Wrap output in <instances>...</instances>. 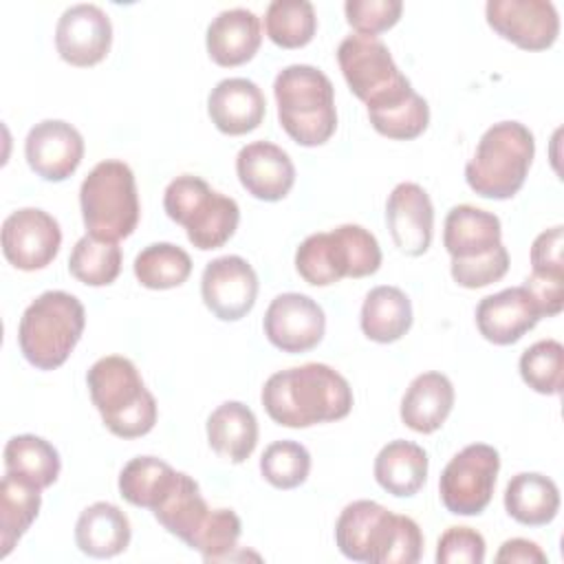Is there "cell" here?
Returning <instances> with one entry per match:
<instances>
[{
  "instance_id": "obj_1",
  "label": "cell",
  "mask_w": 564,
  "mask_h": 564,
  "mask_svg": "<svg viewBox=\"0 0 564 564\" xmlns=\"http://www.w3.org/2000/svg\"><path fill=\"white\" fill-rule=\"evenodd\" d=\"M260 399L271 421L295 430L339 421L352 410V390L346 377L317 361L273 372Z\"/></svg>"
},
{
  "instance_id": "obj_2",
  "label": "cell",
  "mask_w": 564,
  "mask_h": 564,
  "mask_svg": "<svg viewBox=\"0 0 564 564\" xmlns=\"http://www.w3.org/2000/svg\"><path fill=\"white\" fill-rule=\"evenodd\" d=\"M93 405L119 438L145 436L156 423V399L137 366L121 355L97 359L86 375Z\"/></svg>"
},
{
  "instance_id": "obj_3",
  "label": "cell",
  "mask_w": 564,
  "mask_h": 564,
  "mask_svg": "<svg viewBox=\"0 0 564 564\" xmlns=\"http://www.w3.org/2000/svg\"><path fill=\"white\" fill-rule=\"evenodd\" d=\"M273 95L284 132L304 148L324 145L337 130L333 82L311 64H291L275 75Z\"/></svg>"
},
{
  "instance_id": "obj_4",
  "label": "cell",
  "mask_w": 564,
  "mask_h": 564,
  "mask_svg": "<svg viewBox=\"0 0 564 564\" xmlns=\"http://www.w3.org/2000/svg\"><path fill=\"white\" fill-rule=\"evenodd\" d=\"M535 154L533 132L520 121H500L485 130L465 165L467 185L482 198H513L529 174Z\"/></svg>"
},
{
  "instance_id": "obj_5",
  "label": "cell",
  "mask_w": 564,
  "mask_h": 564,
  "mask_svg": "<svg viewBox=\"0 0 564 564\" xmlns=\"http://www.w3.org/2000/svg\"><path fill=\"white\" fill-rule=\"evenodd\" d=\"M86 326L84 304L66 291H44L22 313L18 344L37 370L59 368L77 346Z\"/></svg>"
},
{
  "instance_id": "obj_6",
  "label": "cell",
  "mask_w": 564,
  "mask_h": 564,
  "mask_svg": "<svg viewBox=\"0 0 564 564\" xmlns=\"http://www.w3.org/2000/svg\"><path fill=\"white\" fill-rule=\"evenodd\" d=\"M381 267V247L361 225L306 236L295 251V271L313 286H330L341 278H366Z\"/></svg>"
},
{
  "instance_id": "obj_7",
  "label": "cell",
  "mask_w": 564,
  "mask_h": 564,
  "mask_svg": "<svg viewBox=\"0 0 564 564\" xmlns=\"http://www.w3.org/2000/svg\"><path fill=\"white\" fill-rule=\"evenodd\" d=\"M79 207L88 236L112 242L128 238L141 212L130 165L117 159L97 163L79 187Z\"/></svg>"
},
{
  "instance_id": "obj_8",
  "label": "cell",
  "mask_w": 564,
  "mask_h": 564,
  "mask_svg": "<svg viewBox=\"0 0 564 564\" xmlns=\"http://www.w3.org/2000/svg\"><path fill=\"white\" fill-rule=\"evenodd\" d=\"M163 207L200 251L220 249L236 234L240 223L238 203L212 189L207 181L194 174H181L167 183Z\"/></svg>"
},
{
  "instance_id": "obj_9",
  "label": "cell",
  "mask_w": 564,
  "mask_h": 564,
  "mask_svg": "<svg viewBox=\"0 0 564 564\" xmlns=\"http://www.w3.org/2000/svg\"><path fill=\"white\" fill-rule=\"evenodd\" d=\"M339 70L366 110H381L403 101L414 88L394 64L390 48L375 35H348L337 46Z\"/></svg>"
},
{
  "instance_id": "obj_10",
  "label": "cell",
  "mask_w": 564,
  "mask_h": 564,
  "mask_svg": "<svg viewBox=\"0 0 564 564\" xmlns=\"http://www.w3.org/2000/svg\"><path fill=\"white\" fill-rule=\"evenodd\" d=\"M500 454L487 443L463 447L443 469L438 494L454 516H480L494 496Z\"/></svg>"
},
{
  "instance_id": "obj_11",
  "label": "cell",
  "mask_w": 564,
  "mask_h": 564,
  "mask_svg": "<svg viewBox=\"0 0 564 564\" xmlns=\"http://www.w3.org/2000/svg\"><path fill=\"white\" fill-rule=\"evenodd\" d=\"M401 527V516L375 500H355L344 507L335 524V542L352 562L388 564Z\"/></svg>"
},
{
  "instance_id": "obj_12",
  "label": "cell",
  "mask_w": 564,
  "mask_h": 564,
  "mask_svg": "<svg viewBox=\"0 0 564 564\" xmlns=\"http://www.w3.org/2000/svg\"><path fill=\"white\" fill-rule=\"evenodd\" d=\"M62 245L59 223L44 209L22 207L2 223V253L20 271L48 267Z\"/></svg>"
},
{
  "instance_id": "obj_13",
  "label": "cell",
  "mask_w": 564,
  "mask_h": 564,
  "mask_svg": "<svg viewBox=\"0 0 564 564\" xmlns=\"http://www.w3.org/2000/svg\"><path fill=\"white\" fill-rule=\"evenodd\" d=\"M487 24L522 51L551 48L560 35V15L549 0H489Z\"/></svg>"
},
{
  "instance_id": "obj_14",
  "label": "cell",
  "mask_w": 564,
  "mask_h": 564,
  "mask_svg": "<svg viewBox=\"0 0 564 564\" xmlns=\"http://www.w3.org/2000/svg\"><path fill=\"white\" fill-rule=\"evenodd\" d=\"M205 306L223 322L242 319L256 304L258 275L240 256H220L207 262L200 275Z\"/></svg>"
},
{
  "instance_id": "obj_15",
  "label": "cell",
  "mask_w": 564,
  "mask_h": 564,
  "mask_svg": "<svg viewBox=\"0 0 564 564\" xmlns=\"http://www.w3.org/2000/svg\"><path fill=\"white\" fill-rule=\"evenodd\" d=\"M264 335L282 352L313 350L326 330L322 306L304 293H282L271 300L264 313Z\"/></svg>"
},
{
  "instance_id": "obj_16",
  "label": "cell",
  "mask_w": 564,
  "mask_h": 564,
  "mask_svg": "<svg viewBox=\"0 0 564 564\" xmlns=\"http://www.w3.org/2000/svg\"><path fill=\"white\" fill-rule=\"evenodd\" d=\"M112 44V24L108 13L97 4L68 7L55 26V48L59 57L70 66L99 64Z\"/></svg>"
},
{
  "instance_id": "obj_17",
  "label": "cell",
  "mask_w": 564,
  "mask_h": 564,
  "mask_svg": "<svg viewBox=\"0 0 564 564\" xmlns=\"http://www.w3.org/2000/svg\"><path fill=\"white\" fill-rule=\"evenodd\" d=\"M29 167L44 181H66L84 159V139L75 126L62 119L35 123L24 141Z\"/></svg>"
},
{
  "instance_id": "obj_18",
  "label": "cell",
  "mask_w": 564,
  "mask_h": 564,
  "mask_svg": "<svg viewBox=\"0 0 564 564\" xmlns=\"http://www.w3.org/2000/svg\"><path fill=\"white\" fill-rule=\"evenodd\" d=\"M540 319H542V313L533 295L522 284L487 295L476 306L478 333L496 346L516 344Z\"/></svg>"
},
{
  "instance_id": "obj_19",
  "label": "cell",
  "mask_w": 564,
  "mask_h": 564,
  "mask_svg": "<svg viewBox=\"0 0 564 564\" xmlns=\"http://www.w3.org/2000/svg\"><path fill=\"white\" fill-rule=\"evenodd\" d=\"M386 223L399 251L423 256L434 234V205L427 192L416 183H399L388 196Z\"/></svg>"
},
{
  "instance_id": "obj_20",
  "label": "cell",
  "mask_w": 564,
  "mask_h": 564,
  "mask_svg": "<svg viewBox=\"0 0 564 564\" xmlns=\"http://www.w3.org/2000/svg\"><path fill=\"white\" fill-rule=\"evenodd\" d=\"M236 174L240 185L258 200H282L295 183V165L291 156L275 143L253 141L240 148L236 156Z\"/></svg>"
},
{
  "instance_id": "obj_21",
  "label": "cell",
  "mask_w": 564,
  "mask_h": 564,
  "mask_svg": "<svg viewBox=\"0 0 564 564\" xmlns=\"http://www.w3.org/2000/svg\"><path fill=\"white\" fill-rule=\"evenodd\" d=\"M443 245L452 262L487 258L502 247L500 218L474 205H456L445 218Z\"/></svg>"
},
{
  "instance_id": "obj_22",
  "label": "cell",
  "mask_w": 564,
  "mask_h": 564,
  "mask_svg": "<svg viewBox=\"0 0 564 564\" xmlns=\"http://www.w3.org/2000/svg\"><path fill=\"white\" fill-rule=\"evenodd\" d=\"M207 112L223 134L240 137L253 132L262 123L267 101L256 82L229 77L212 88L207 97Z\"/></svg>"
},
{
  "instance_id": "obj_23",
  "label": "cell",
  "mask_w": 564,
  "mask_h": 564,
  "mask_svg": "<svg viewBox=\"0 0 564 564\" xmlns=\"http://www.w3.org/2000/svg\"><path fill=\"white\" fill-rule=\"evenodd\" d=\"M262 42L260 18L249 9L220 11L207 26L205 46L218 66H240L249 62Z\"/></svg>"
},
{
  "instance_id": "obj_24",
  "label": "cell",
  "mask_w": 564,
  "mask_h": 564,
  "mask_svg": "<svg viewBox=\"0 0 564 564\" xmlns=\"http://www.w3.org/2000/svg\"><path fill=\"white\" fill-rule=\"evenodd\" d=\"M454 408V386L443 372H423L412 379L401 399V421L419 434H432Z\"/></svg>"
},
{
  "instance_id": "obj_25",
  "label": "cell",
  "mask_w": 564,
  "mask_h": 564,
  "mask_svg": "<svg viewBox=\"0 0 564 564\" xmlns=\"http://www.w3.org/2000/svg\"><path fill=\"white\" fill-rule=\"evenodd\" d=\"M130 520L112 502H93L75 522V544L90 557H115L130 544Z\"/></svg>"
},
{
  "instance_id": "obj_26",
  "label": "cell",
  "mask_w": 564,
  "mask_h": 564,
  "mask_svg": "<svg viewBox=\"0 0 564 564\" xmlns=\"http://www.w3.org/2000/svg\"><path fill=\"white\" fill-rule=\"evenodd\" d=\"M209 447L229 463H245L258 445V419L240 401L220 403L207 419Z\"/></svg>"
},
{
  "instance_id": "obj_27",
  "label": "cell",
  "mask_w": 564,
  "mask_h": 564,
  "mask_svg": "<svg viewBox=\"0 0 564 564\" xmlns=\"http://www.w3.org/2000/svg\"><path fill=\"white\" fill-rule=\"evenodd\" d=\"M375 480L397 498L414 496L427 480V452L412 441H390L375 458Z\"/></svg>"
},
{
  "instance_id": "obj_28",
  "label": "cell",
  "mask_w": 564,
  "mask_h": 564,
  "mask_svg": "<svg viewBox=\"0 0 564 564\" xmlns=\"http://www.w3.org/2000/svg\"><path fill=\"white\" fill-rule=\"evenodd\" d=\"M505 509L524 527H544L560 511V489L544 474H516L505 489Z\"/></svg>"
},
{
  "instance_id": "obj_29",
  "label": "cell",
  "mask_w": 564,
  "mask_h": 564,
  "mask_svg": "<svg viewBox=\"0 0 564 564\" xmlns=\"http://www.w3.org/2000/svg\"><path fill=\"white\" fill-rule=\"evenodd\" d=\"M359 322L370 341L392 344L412 326V302L399 286H375L361 304Z\"/></svg>"
},
{
  "instance_id": "obj_30",
  "label": "cell",
  "mask_w": 564,
  "mask_h": 564,
  "mask_svg": "<svg viewBox=\"0 0 564 564\" xmlns=\"http://www.w3.org/2000/svg\"><path fill=\"white\" fill-rule=\"evenodd\" d=\"M152 513L167 533L187 544L207 518L209 507L200 494L198 482L189 474L178 471L176 482L152 509Z\"/></svg>"
},
{
  "instance_id": "obj_31",
  "label": "cell",
  "mask_w": 564,
  "mask_h": 564,
  "mask_svg": "<svg viewBox=\"0 0 564 564\" xmlns=\"http://www.w3.org/2000/svg\"><path fill=\"white\" fill-rule=\"evenodd\" d=\"M42 489L7 474L0 482V557H7L40 513Z\"/></svg>"
},
{
  "instance_id": "obj_32",
  "label": "cell",
  "mask_w": 564,
  "mask_h": 564,
  "mask_svg": "<svg viewBox=\"0 0 564 564\" xmlns=\"http://www.w3.org/2000/svg\"><path fill=\"white\" fill-rule=\"evenodd\" d=\"M62 469L57 449L35 434L11 436L4 445V471L13 474L37 489L51 487Z\"/></svg>"
},
{
  "instance_id": "obj_33",
  "label": "cell",
  "mask_w": 564,
  "mask_h": 564,
  "mask_svg": "<svg viewBox=\"0 0 564 564\" xmlns=\"http://www.w3.org/2000/svg\"><path fill=\"white\" fill-rule=\"evenodd\" d=\"M178 471L156 456H137L119 474V494L126 502L141 509H154L176 482Z\"/></svg>"
},
{
  "instance_id": "obj_34",
  "label": "cell",
  "mask_w": 564,
  "mask_h": 564,
  "mask_svg": "<svg viewBox=\"0 0 564 564\" xmlns=\"http://www.w3.org/2000/svg\"><path fill=\"white\" fill-rule=\"evenodd\" d=\"M192 258L185 249L172 242H152L134 258V275L141 286L167 291L187 282Z\"/></svg>"
},
{
  "instance_id": "obj_35",
  "label": "cell",
  "mask_w": 564,
  "mask_h": 564,
  "mask_svg": "<svg viewBox=\"0 0 564 564\" xmlns=\"http://www.w3.org/2000/svg\"><path fill=\"white\" fill-rule=\"evenodd\" d=\"M264 31L282 48H302L317 31L315 7L308 0H273L264 13Z\"/></svg>"
},
{
  "instance_id": "obj_36",
  "label": "cell",
  "mask_w": 564,
  "mask_h": 564,
  "mask_svg": "<svg viewBox=\"0 0 564 564\" xmlns=\"http://www.w3.org/2000/svg\"><path fill=\"white\" fill-rule=\"evenodd\" d=\"M68 271L86 286H108L121 271V249L112 240H99L86 234L70 251Z\"/></svg>"
},
{
  "instance_id": "obj_37",
  "label": "cell",
  "mask_w": 564,
  "mask_h": 564,
  "mask_svg": "<svg viewBox=\"0 0 564 564\" xmlns=\"http://www.w3.org/2000/svg\"><path fill=\"white\" fill-rule=\"evenodd\" d=\"M522 381L540 394H560L564 383V346L557 339H540L520 357Z\"/></svg>"
},
{
  "instance_id": "obj_38",
  "label": "cell",
  "mask_w": 564,
  "mask_h": 564,
  "mask_svg": "<svg viewBox=\"0 0 564 564\" xmlns=\"http://www.w3.org/2000/svg\"><path fill=\"white\" fill-rule=\"evenodd\" d=\"M260 471L275 489H295L308 478L311 454L297 441H275L262 452Z\"/></svg>"
},
{
  "instance_id": "obj_39",
  "label": "cell",
  "mask_w": 564,
  "mask_h": 564,
  "mask_svg": "<svg viewBox=\"0 0 564 564\" xmlns=\"http://www.w3.org/2000/svg\"><path fill=\"white\" fill-rule=\"evenodd\" d=\"M368 119L379 134L397 141H412L427 130L430 106L416 90H412L403 101L368 112Z\"/></svg>"
},
{
  "instance_id": "obj_40",
  "label": "cell",
  "mask_w": 564,
  "mask_h": 564,
  "mask_svg": "<svg viewBox=\"0 0 564 564\" xmlns=\"http://www.w3.org/2000/svg\"><path fill=\"white\" fill-rule=\"evenodd\" d=\"M242 533V522L231 509H209L200 529L187 542L189 549L198 551L205 562L225 560L236 546Z\"/></svg>"
},
{
  "instance_id": "obj_41",
  "label": "cell",
  "mask_w": 564,
  "mask_h": 564,
  "mask_svg": "<svg viewBox=\"0 0 564 564\" xmlns=\"http://www.w3.org/2000/svg\"><path fill=\"white\" fill-rule=\"evenodd\" d=\"M403 11L401 0H348L344 4L346 22L361 35H379L392 29Z\"/></svg>"
},
{
  "instance_id": "obj_42",
  "label": "cell",
  "mask_w": 564,
  "mask_h": 564,
  "mask_svg": "<svg viewBox=\"0 0 564 564\" xmlns=\"http://www.w3.org/2000/svg\"><path fill=\"white\" fill-rule=\"evenodd\" d=\"M485 538L469 527H449L436 544L438 564H482L485 562Z\"/></svg>"
},
{
  "instance_id": "obj_43",
  "label": "cell",
  "mask_w": 564,
  "mask_h": 564,
  "mask_svg": "<svg viewBox=\"0 0 564 564\" xmlns=\"http://www.w3.org/2000/svg\"><path fill=\"white\" fill-rule=\"evenodd\" d=\"M452 278L463 289H482L491 282H498L509 271V251L502 245L496 253L478 258L471 262H452Z\"/></svg>"
},
{
  "instance_id": "obj_44",
  "label": "cell",
  "mask_w": 564,
  "mask_h": 564,
  "mask_svg": "<svg viewBox=\"0 0 564 564\" xmlns=\"http://www.w3.org/2000/svg\"><path fill=\"white\" fill-rule=\"evenodd\" d=\"M564 227L544 229L531 245V273L564 278Z\"/></svg>"
},
{
  "instance_id": "obj_45",
  "label": "cell",
  "mask_w": 564,
  "mask_h": 564,
  "mask_svg": "<svg viewBox=\"0 0 564 564\" xmlns=\"http://www.w3.org/2000/svg\"><path fill=\"white\" fill-rule=\"evenodd\" d=\"M421 553H423V533L419 524L412 518L401 516L399 535L388 564H414L421 560Z\"/></svg>"
},
{
  "instance_id": "obj_46",
  "label": "cell",
  "mask_w": 564,
  "mask_h": 564,
  "mask_svg": "<svg viewBox=\"0 0 564 564\" xmlns=\"http://www.w3.org/2000/svg\"><path fill=\"white\" fill-rule=\"evenodd\" d=\"M496 562L502 564V562H509V564H531V562H538V564H544L546 562V553L531 540H524V538H511L507 542H502V546L498 549L496 553Z\"/></svg>"
}]
</instances>
